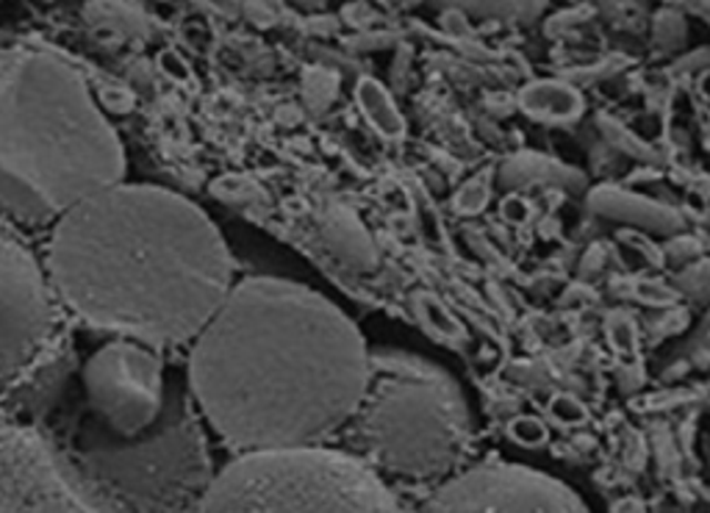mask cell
I'll return each instance as SVG.
<instances>
[{"mask_svg": "<svg viewBox=\"0 0 710 513\" xmlns=\"http://www.w3.org/2000/svg\"><path fill=\"white\" fill-rule=\"evenodd\" d=\"M48 280L87 328L166 350L192 345L233 289L209 214L148 184H116L55 219Z\"/></svg>", "mask_w": 710, "mask_h": 513, "instance_id": "3957f363", "label": "cell"}, {"mask_svg": "<svg viewBox=\"0 0 710 513\" xmlns=\"http://www.w3.org/2000/svg\"><path fill=\"white\" fill-rule=\"evenodd\" d=\"M122 175V142L87 81L48 53H3L0 208L20 223H50Z\"/></svg>", "mask_w": 710, "mask_h": 513, "instance_id": "277c9868", "label": "cell"}, {"mask_svg": "<svg viewBox=\"0 0 710 513\" xmlns=\"http://www.w3.org/2000/svg\"><path fill=\"white\" fill-rule=\"evenodd\" d=\"M28 424L92 513H200L214 483L203 417L161 347L81 334L22 394Z\"/></svg>", "mask_w": 710, "mask_h": 513, "instance_id": "6da1fadb", "label": "cell"}, {"mask_svg": "<svg viewBox=\"0 0 710 513\" xmlns=\"http://www.w3.org/2000/svg\"><path fill=\"white\" fill-rule=\"evenodd\" d=\"M200 513H405L386 480L331 447L244 452L214 474Z\"/></svg>", "mask_w": 710, "mask_h": 513, "instance_id": "8992f818", "label": "cell"}, {"mask_svg": "<svg viewBox=\"0 0 710 513\" xmlns=\"http://www.w3.org/2000/svg\"><path fill=\"white\" fill-rule=\"evenodd\" d=\"M50 328V280L26 247L0 236V386L37 361Z\"/></svg>", "mask_w": 710, "mask_h": 513, "instance_id": "ba28073f", "label": "cell"}, {"mask_svg": "<svg viewBox=\"0 0 710 513\" xmlns=\"http://www.w3.org/2000/svg\"><path fill=\"white\" fill-rule=\"evenodd\" d=\"M344 433L349 452L381 478L444 483L469 447V402L438 363L405 350H372L369 380Z\"/></svg>", "mask_w": 710, "mask_h": 513, "instance_id": "5b68a950", "label": "cell"}, {"mask_svg": "<svg viewBox=\"0 0 710 513\" xmlns=\"http://www.w3.org/2000/svg\"><path fill=\"white\" fill-rule=\"evenodd\" d=\"M0 513H92L28 428L0 424Z\"/></svg>", "mask_w": 710, "mask_h": 513, "instance_id": "9c48e42d", "label": "cell"}, {"mask_svg": "<svg viewBox=\"0 0 710 513\" xmlns=\"http://www.w3.org/2000/svg\"><path fill=\"white\" fill-rule=\"evenodd\" d=\"M419 513H591L582 496L560 480L519 466L480 463L455 472L422 502Z\"/></svg>", "mask_w": 710, "mask_h": 513, "instance_id": "52a82bcc", "label": "cell"}, {"mask_svg": "<svg viewBox=\"0 0 710 513\" xmlns=\"http://www.w3.org/2000/svg\"><path fill=\"white\" fill-rule=\"evenodd\" d=\"M353 319L303 284L247 278L192 341L186 380L203 422L244 452L322 447L369 380Z\"/></svg>", "mask_w": 710, "mask_h": 513, "instance_id": "7a4b0ae2", "label": "cell"}]
</instances>
